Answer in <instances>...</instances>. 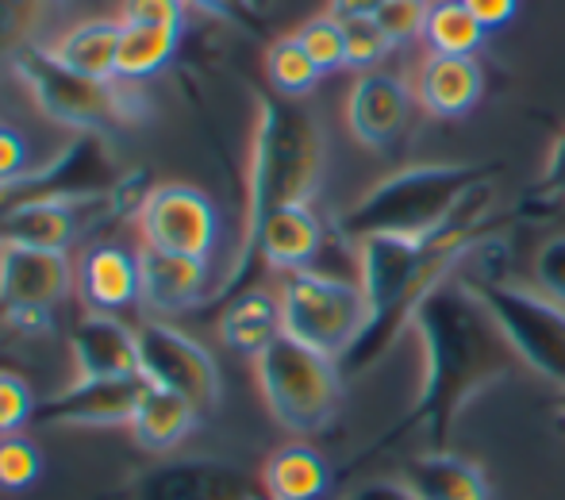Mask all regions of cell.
I'll return each mask as SVG.
<instances>
[{
    "instance_id": "cell-18",
    "label": "cell",
    "mask_w": 565,
    "mask_h": 500,
    "mask_svg": "<svg viewBox=\"0 0 565 500\" xmlns=\"http://www.w3.org/2000/svg\"><path fill=\"white\" fill-rule=\"evenodd\" d=\"M77 377H139V336L119 316L85 312L70 336Z\"/></svg>"
},
{
    "instance_id": "cell-2",
    "label": "cell",
    "mask_w": 565,
    "mask_h": 500,
    "mask_svg": "<svg viewBox=\"0 0 565 500\" xmlns=\"http://www.w3.org/2000/svg\"><path fill=\"white\" fill-rule=\"evenodd\" d=\"M492 209V185L477 189L466 201V209L450 220L447 227L431 235H373V240L358 243V274H362V292L370 305V320H365L362 336L354 339L347 354L339 359L342 377H358L370 366H377L396 339L412 328L419 300L443 281V277L458 274L484 243L492 240L489 227Z\"/></svg>"
},
{
    "instance_id": "cell-22",
    "label": "cell",
    "mask_w": 565,
    "mask_h": 500,
    "mask_svg": "<svg viewBox=\"0 0 565 500\" xmlns=\"http://www.w3.org/2000/svg\"><path fill=\"white\" fill-rule=\"evenodd\" d=\"M404 486L419 500H492V486L484 470L454 450H427L401 470Z\"/></svg>"
},
{
    "instance_id": "cell-20",
    "label": "cell",
    "mask_w": 565,
    "mask_h": 500,
    "mask_svg": "<svg viewBox=\"0 0 565 500\" xmlns=\"http://www.w3.org/2000/svg\"><path fill=\"white\" fill-rule=\"evenodd\" d=\"M416 100L427 116L458 120L481 100L484 70L473 54H427L416 74Z\"/></svg>"
},
{
    "instance_id": "cell-44",
    "label": "cell",
    "mask_w": 565,
    "mask_h": 500,
    "mask_svg": "<svg viewBox=\"0 0 565 500\" xmlns=\"http://www.w3.org/2000/svg\"><path fill=\"white\" fill-rule=\"evenodd\" d=\"M250 4H254V8H258V12H262V15H266V8H269V4H274V0H250Z\"/></svg>"
},
{
    "instance_id": "cell-37",
    "label": "cell",
    "mask_w": 565,
    "mask_h": 500,
    "mask_svg": "<svg viewBox=\"0 0 565 500\" xmlns=\"http://www.w3.org/2000/svg\"><path fill=\"white\" fill-rule=\"evenodd\" d=\"M119 23H147V28H178L185 31L189 4L185 0H119Z\"/></svg>"
},
{
    "instance_id": "cell-15",
    "label": "cell",
    "mask_w": 565,
    "mask_h": 500,
    "mask_svg": "<svg viewBox=\"0 0 565 500\" xmlns=\"http://www.w3.org/2000/svg\"><path fill=\"white\" fill-rule=\"evenodd\" d=\"M416 93L401 74L388 70H365L347 93V127L362 147L385 150L404 135Z\"/></svg>"
},
{
    "instance_id": "cell-39",
    "label": "cell",
    "mask_w": 565,
    "mask_h": 500,
    "mask_svg": "<svg viewBox=\"0 0 565 500\" xmlns=\"http://www.w3.org/2000/svg\"><path fill=\"white\" fill-rule=\"evenodd\" d=\"M185 4L212 15V20L235 23V28H246V31H262V12L250 0H185Z\"/></svg>"
},
{
    "instance_id": "cell-36",
    "label": "cell",
    "mask_w": 565,
    "mask_h": 500,
    "mask_svg": "<svg viewBox=\"0 0 565 500\" xmlns=\"http://www.w3.org/2000/svg\"><path fill=\"white\" fill-rule=\"evenodd\" d=\"M427 15H431L427 0H385L377 12V23L385 28V35L393 39L396 46H404V43H412V39H424Z\"/></svg>"
},
{
    "instance_id": "cell-45",
    "label": "cell",
    "mask_w": 565,
    "mask_h": 500,
    "mask_svg": "<svg viewBox=\"0 0 565 500\" xmlns=\"http://www.w3.org/2000/svg\"><path fill=\"white\" fill-rule=\"evenodd\" d=\"M558 416L565 419V389H562V401H558Z\"/></svg>"
},
{
    "instance_id": "cell-41",
    "label": "cell",
    "mask_w": 565,
    "mask_h": 500,
    "mask_svg": "<svg viewBox=\"0 0 565 500\" xmlns=\"http://www.w3.org/2000/svg\"><path fill=\"white\" fill-rule=\"evenodd\" d=\"M342 500H419V497L404 486V478H370L362 486L347 489Z\"/></svg>"
},
{
    "instance_id": "cell-5",
    "label": "cell",
    "mask_w": 565,
    "mask_h": 500,
    "mask_svg": "<svg viewBox=\"0 0 565 500\" xmlns=\"http://www.w3.org/2000/svg\"><path fill=\"white\" fill-rule=\"evenodd\" d=\"M8 74L20 82L31 105L51 124L66 127L74 135H113L119 127L147 120V97L135 82H97L66 70L46 46L15 54L8 62Z\"/></svg>"
},
{
    "instance_id": "cell-1",
    "label": "cell",
    "mask_w": 565,
    "mask_h": 500,
    "mask_svg": "<svg viewBox=\"0 0 565 500\" xmlns=\"http://www.w3.org/2000/svg\"><path fill=\"white\" fill-rule=\"evenodd\" d=\"M412 331H416L419 351H424V377H419L416 404L404 412V419L385 439L362 450V458L350 470H358L362 462H370L381 450L396 447L404 435L416 432L427 435L431 450H447L454 432H458L461 412L481 393H489L492 385L512 377L515 366H520V359L508 347L504 331L497 328L489 308L461 281V269L443 277L419 300L416 316H412Z\"/></svg>"
},
{
    "instance_id": "cell-32",
    "label": "cell",
    "mask_w": 565,
    "mask_h": 500,
    "mask_svg": "<svg viewBox=\"0 0 565 500\" xmlns=\"http://www.w3.org/2000/svg\"><path fill=\"white\" fill-rule=\"evenodd\" d=\"M297 43L320 66V74H335V70L347 66V31H342V20H335V15L323 12L305 20L297 31Z\"/></svg>"
},
{
    "instance_id": "cell-30",
    "label": "cell",
    "mask_w": 565,
    "mask_h": 500,
    "mask_svg": "<svg viewBox=\"0 0 565 500\" xmlns=\"http://www.w3.org/2000/svg\"><path fill=\"white\" fill-rule=\"evenodd\" d=\"M266 77L274 85L277 97H292V100H305L308 93L316 89L320 82V66L308 58V51L297 43V35H285L274 39L266 51Z\"/></svg>"
},
{
    "instance_id": "cell-11",
    "label": "cell",
    "mask_w": 565,
    "mask_h": 500,
    "mask_svg": "<svg viewBox=\"0 0 565 500\" xmlns=\"http://www.w3.org/2000/svg\"><path fill=\"white\" fill-rule=\"evenodd\" d=\"M135 224H139V243L166 254H185V258L212 262V251L220 243V212L212 196L181 181L150 185L135 212Z\"/></svg>"
},
{
    "instance_id": "cell-6",
    "label": "cell",
    "mask_w": 565,
    "mask_h": 500,
    "mask_svg": "<svg viewBox=\"0 0 565 500\" xmlns=\"http://www.w3.org/2000/svg\"><path fill=\"white\" fill-rule=\"evenodd\" d=\"M262 401L269 416L292 435H320L335 424L342 408V370L339 359L297 343L281 331L254 359Z\"/></svg>"
},
{
    "instance_id": "cell-13",
    "label": "cell",
    "mask_w": 565,
    "mask_h": 500,
    "mask_svg": "<svg viewBox=\"0 0 565 500\" xmlns=\"http://www.w3.org/2000/svg\"><path fill=\"white\" fill-rule=\"evenodd\" d=\"M147 377H74L62 393L39 401L31 424L43 427H127Z\"/></svg>"
},
{
    "instance_id": "cell-16",
    "label": "cell",
    "mask_w": 565,
    "mask_h": 500,
    "mask_svg": "<svg viewBox=\"0 0 565 500\" xmlns=\"http://www.w3.org/2000/svg\"><path fill=\"white\" fill-rule=\"evenodd\" d=\"M139 305L150 316H178L196 305H209V262L185 258V254H166L139 243Z\"/></svg>"
},
{
    "instance_id": "cell-21",
    "label": "cell",
    "mask_w": 565,
    "mask_h": 500,
    "mask_svg": "<svg viewBox=\"0 0 565 500\" xmlns=\"http://www.w3.org/2000/svg\"><path fill=\"white\" fill-rule=\"evenodd\" d=\"M323 251V224L312 204H289L274 212L258 235V262L277 274L312 269L316 254Z\"/></svg>"
},
{
    "instance_id": "cell-3",
    "label": "cell",
    "mask_w": 565,
    "mask_h": 500,
    "mask_svg": "<svg viewBox=\"0 0 565 500\" xmlns=\"http://www.w3.org/2000/svg\"><path fill=\"white\" fill-rule=\"evenodd\" d=\"M328 166V139L312 108L292 97H266L258 93V124H254L250 166H246V201L243 235L231 258L224 281L209 300H231L243 292L258 266V235L274 212L289 204H312Z\"/></svg>"
},
{
    "instance_id": "cell-7",
    "label": "cell",
    "mask_w": 565,
    "mask_h": 500,
    "mask_svg": "<svg viewBox=\"0 0 565 500\" xmlns=\"http://www.w3.org/2000/svg\"><path fill=\"white\" fill-rule=\"evenodd\" d=\"M461 281L489 308L515 359L543 381L565 389V305L543 289H527L497 274H461Z\"/></svg>"
},
{
    "instance_id": "cell-23",
    "label": "cell",
    "mask_w": 565,
    "mask_h": 500,
    "mask_svg": "<svg viewBox=\"0 0 565 500\" xmlns=\"http://www.w3.org/2000/svg\"><path fill=\"white\" fill-rule=\"evenodd\" d=\"M119 35H124V23L116 15H97V20H82L62 28L46 43V51L66 70H74V74L97 77V82H116Z\"/></svg>"
},
{
    "instance_id": "cell-43",
    "label": "cell",
    "mask_w": 565,
    "mask_h": 500,
    "mask_svg": "<svg viewBox=\"0 0 565 500\" xmlns=\"http://www.w3.org/2000/svg\"><path fill=\"white\" fill-rule=\"evenodd\" d=\"M385 0H328V15L335 20H365V15H377Z\"/></svg>"
},
{
    "instance_id": "cell-27",
    "label": "cell",
    "mask_w": 565,
    "mask_h": 500,
    "mask_svg": "<svg viewBox=\"0 0 565 500\" xmlns=\"http://www.w3.org/2000/svg\"><path fill=\"white\" fill-rule=\"evenodd\" d=\"M70 15V0H0V66L31 46H46Z\"/></svg>"
},
{
    "instance_id": "cell-34",
    "label": "cell",
    "mask_w": 565,
    "mask_h": 500,
    "mask_svg": "<svg viewBox=\"0 0 565 500\" xmlns=\"http://www.w3.org/2000/svg\"><path fill=\"white\" fill-rule=\"evenodd\" d=\"M565 204V131L554 139L535 185L523 193V216H546Z\"/></svg>"
},
{
    "instance_id": "cell-26",
    "label": "cell",
    "mask_w": 565,
    "mask_h": 500,
    "mask_svg": "<svg viewBox=\"0 0 565 500\" xmlns=\"http://www.w3.org/2000/svg\"><path fill=\"white\" fill-rule=\"evenodd\" d=\"M331 486V466L308 443H289L269 455L262 470V493L274 500H320Z\"/></svg>"
},
{
    "instance_id": "cell-9",
    "label": "cell",
    "mask_w": 565,
    "mask_h": 500,
    "mask_svg": "<svg viewBox=\"0 0 565 500\" xmlns=\"http://www.w3.org/2000/svg\"><path fill=\"white\" fill-rule=\"evenodd\" d=\"M127 173H119L116 155L108 150V135H74L51 162L31 166L15 181L0 185V216L23 204H89L105 201L119 189Z\"/></svg>"
},
{
    "instance_id": "cell-24",
    "label": "cell",
    "mask_w": 565,
    "mask_h": 500,
    "mask_svg": "<svg viewBox=\"0 0 565 500\" xmlns=\"http://www.w3.org/2000/svg\"><path fill=\"white\" fill-rule=\"evenodd\" d=\"M196 424H201V412H196L185 396L147 381V389H142L139 404H135V416L127 427H131L135 443H139L142 450L166 455V450L181 447V443L193 435Z\"/></svg>"
},
{
    "instance_id": "cell-10",
    "label": "cell",
    "mask_w": 565,
    "mask_h": 500,
    "mask_svg": "<svg viewBox=\"0 0 565 500\" xmlns=\"http://www.w3.org/2000/svg\"><path fill=\"white\" fill-rule=\"evenodd\" d=\"M135 336H139V374L150 385L181 393L201 416L220 408V396H224L220 366L193 336L166 320H142Z\"/></svg>"
},
{
    "instance_id": "cell-40",
    "label": "cell",
    "mask_w": 565,
    "mask_h": 500,
    "mask_svg": "<svg viewBox=\"0 0 565 500\" xmlns=\"http://www.w3.org/2000/svg\"><path fill=\"white\" fill-rule=\"evenodd\" d=\"M31 170V158H28V139H23L15 127L0 124V185L15 181L20 173Z\"/></svg>"
},
{
    "instance_id": "cell-28",
    "label": "cell",
    "mask_w": 565,
    "mask_h": 500,
    "mask_svg": "<svg viewBox=\"0 0 565 500\" xmlns=\"http://www.w3.org/2000/svg\"><path fill=\"white\" fill-rule=\"evenodd\" d=\"M185 31L178 28H147V23H124L119 35V58H116V77L119 82H147V77L162 74L173 58Z\"/></svg>"
},
{
    "instance_id": "cell-8",
    "label": "cell",
    "mask_w": 565,
    "mask_h": 500,
    "mask_svg": "<svg viewBox=\"0 0 565 500\" xmlns=\"http://www.w3.org/2000/svg\"><path fill=\"white\" fill-rule=\"evenodd\" d=\"M277 300H281L285 336L320 354H331V359H342L370 320L362 285H350L342 277L320 274V269L285 274Z\"/></svg>"
},
{
    "instance_id": "cell-14",
    "label": "cell",
    "mask_w": 565,
    "mask_h": 500,
    "mask_svg": "<svg viewBox=\"0 0 565 500\" xmlns=\"http://www.w3.org/2000/svg\"><path fill=\"white\" fill-rule=\"evenodd\" d=\"M258 489L224 458H173L131 481L124 500H250Z\"/></svg>"
},
{
    "instance_id": "cell-4",
    "label": "cell",
    "mask_w": 565,
    "mask_h": 500,
    "mask_svg": "<svg viewBox=\"0 0 565 500\" xmlns=\"http://www.w3.org/2000/svg\"><path fill=\"white\" fill-rule=\"evenodd\" d=\"M500 173L497 162H424L388 173L373 189H365L354 204L335 220L347 243H362L373 235H431L447 227L477 189L492 185Z\"/></svg>"
},
{
    "instance_id": "cell-38",
    "label": "cell",
    "mask_w": 565,
    "mask_h": 500,
    "mask_svg": "<svg viewBox=\"0 0 565 500\" xmlns=\"http://www.w3.org/2000/svg\"><path fill=\"white\" fill-rule=\"evenodd\" d=\"M535 285L551 300L565 305V235L546 240L535 254Z\"/></svg>"
},
{
    "instance_id": "cell-17",
    "label": "cell",
    "mask_w": 565,
    "mask_h": 500,
    "mask_svg": "<svg viewBox=\"0 0 565 500\" xmlns=\"http://www.w3.org/2000/svg\"><path fill=\"white\" fill-rule=\"evenodd\" d=\"M113 216H116L113 196L89 204H23V209H12L0 216V240L28 243V247L70 251V243L77 235Z\"/></svg>"
},
{
    "instance_id": "cell-12",
    "label": "cell",
    "mask_w": 565,
    "mask_h": 500,
    "mask_svg": "<svg viewBox=\"0 0 565 500\" xmlns=\"http://www.w3.org/2000/svg\"><path fill=\"white\" fill-rule=\"evenodd\" d=\"M77 289V269L66 251L28 247L0 240V316L4 312H46Z\"/></svg>"
},
{
    "instance_id": "cell-35",
    "label": "cell",
    "mask_w": 565,
    "mask_h": 500,
    "mask_svg": "<svg viewBox=\"0 0 565 500\" xmlns=\"http://www.w3.org/2000/svg\"><path fill=\"white\" fill-rule=\"evenodd\" d=\"M35 408H39V401L28 381L0 366V435L23 432V427L35 419Z\"/></svg>"
},
{
    "instance_id": "cell-25",
    "label": "cell",
    "mask_w": 565,
    "mask_h": 500,
    "mask_svg": "<svg viewBox=\"0 0 565 500\" xmlns=\"http://www.w3.org/2000/svg\"><path fill=\"white\" fill-rule=\"evenodd\" d=\"M281 336V300L266 289H243L227 300L220 316V339L235 354L258 359L274 339Z\"/></svg>"
},
{
    "instance_id": "cell-31",
    "label": "cell",
    "mask_w": 565,
    "mask_h": 500,
    "mask_svg": "<svg viewBox=\"0 0 565 500\" xmlns=\"http://www.w3.org/2000/svg\"><path fill=\"white\" fill-rule=\"evenodd\" d=\"M43 478V450L23 432L0 435V489L4 493H28Z\"/></svg>"
},
{
    "instance_id": "cell-19",
    "label": "cell",
    "mask_w": 565,
    "mask_h": 500,
    "mask_svg": "<svg viewBox=\"0 0 565 500\" xmlns=\"http://www.w3.org/2000/svg\"><path fill=\"white\" fill-rule=\"evenodd\" d=\"M77 292L89 312L119 316L139 305V254L119 243H97L77 262Z\"/></svg>"
},
{
    "instance_id": "cell-46",
    "label": "cell",
    "mask_w": 565,
    "mask_h": 500,
    "mask_svg": "<svg viewBox=\"0 0 565 500\" xmlns=\"http://www.w3.org/2000/svg\"><path fill=\"white\" fill-rule=\"evenodd\" d=\"M250 500H274V497H269V493H262V489H258V493H254Z\"/></svg>"
},
{
    "instance_id": "cell-29",
    "label": "cell",
    "mask_w": 565,
    "mask_h": 500,
    "mask_svg": "<svg viewBox=\"0 0 565 500\" xmlns=\"http://www.w3.org/2000/svg\"><path fill=\"white\" fill-rule=\"evenodd\" d=\"M424 43L431 54H477L484 43V23L461 0H435Z\"/></svg>"
},
{
    "instance_id": "cell-33",
    "label": "cell",
    "mask_w": 565,
    "mask_h": 500,
    "mask_svg": "<svg viewBox=\"0 0 565 500\" xmlns=\"http://www.w3.org/2000/svg\"><path fill=\"white\" fill-rule=\"evenodd\" d=\"M347 66L365 74V70H377L388 54L396 51V43L385 35V28L377 23V15H365V20H347Z\"/></svg>"
},
{
    "instance_id": "cell-42",
    "label": "cell",
    "mask_w": 565,
    "mask_h": 500,
    "mask_svg": "<svg viewBox=\"0 0 565 500\" xmlns=\"http://www.w3.org/2000/svg\"><path fill=\"white\" fill-rule=\"evenodd\" d=\"M477 20L484 23V31H497V28H508L520 12V0H461Z\"/></svg>"
}]
</instances>
